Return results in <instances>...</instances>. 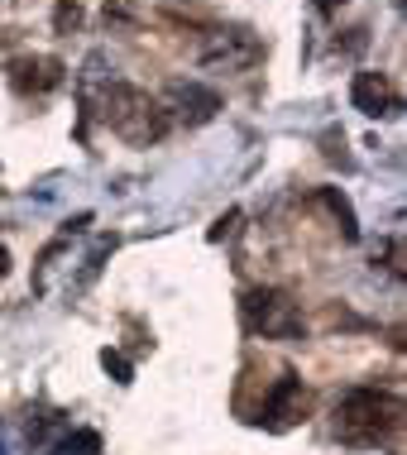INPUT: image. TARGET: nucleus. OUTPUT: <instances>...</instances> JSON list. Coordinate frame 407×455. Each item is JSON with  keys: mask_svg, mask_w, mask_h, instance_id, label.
<instances>
[{"mask_svg": "<svg viewBox=\"0 0 407 455\" xmlns=\"http://www.w3.org/2000/svg\"><path fill=\"white\" fill-rule=\"evenodd\" d=\"M116 244H120V235H101L96 240V250L86 254V268H82V278H77V288H86V283H92L96 274H101V264L110 259V254H116Z\"/></svg>", "mask_w": 407, "mask_h": 455, "instance_id": "11", "label": "nucleus"}, {"mask_svg": "<svg viewBox=\"0 0 407 455\" xmlns=\"http://www.w3.org/2000/svg\"><path fill=\"white\" fill-rule=\"evenodd\" d=\"M322 154H326V164L340 168V173H355V158H350V149H345V130L331 125V130L322 134Z\"/></svg>", "mask_w": 407, "mask_h": 455, "instance_id": "10", "label": "nucleus"}, {"mask_svg": "<svg viewBox=\"0 0 407 455\" xmlns=\"http://www.w3.org/2000/svg\"><path fill=\"white\" fill-rule=\"evenodd\" d=\"M340 5H345V0H316V10H322V15H336Z\"/></svg>", "mask_w": 407, "mask_h": 455, "instance_id": "16", "label": "nucleus"}, {"mask_svg": "<svg viewBox=\"0 0 407 455\" xmlns=\"http://www.w3.org/2000/svg\"><path fill=\"white\" fill-rule=\"evenodd\" d=\"M63 455H101V436L96 432H72L63 441Z\"/></svg>", "mask_w": 407, "mask_h": 455, "instance_id": "14", "label": "nucleus"}, {"mask_svg": "<svg viewBox=\"0 0 407 455\" xmlns=\"http://www.w3.org/2000/svg\"><path fill=\"white\" fill-rule=\"evenodd\" d=\"M82 24V5L77 0H58V10H53V29L58 34H72Z\"/></svg>", "mask_w": 407, "mask_h": 455, "instance_id": "13", "label": "nucleus"}, {"mask_svg": "<svg viewBox=\"0 0 407 455\" xmlns=\"http://www.w3.org/2000/svg\"><path fill=\"white\" fill-rule=\"evenodd\" d=\"M322 206L336 216L340 240H360V220H355V206H350V196H345L340 188H322Z\"/></svg>", "mask_w": 407, "mask_h": 455, "instance_id": "9", "label": "nucleus"}, {"mask_svg": "<svg viewBox=\"0 0 407 455\" xmlns=\"http://www.w3.org/2000/svg\"><path fill=\"white\" fill-rule=\"evenodd\" d=\"M259 53H264V48H259V39H254V34H244V29H220V34H216V48L206 53V63L250 68Z\"/></svg>", "mask_w": 407, "mask_h": 455, "instance_id": "8", "label": "nucleus"}, {"mask_svg": "<svg viewBox=\"0 0 407 455\" xmlns=\"http://www.w3.org/2000/svg\"><path fill=\"white\" fill-rule=\"evenodd\" d=\"M302 417H307V388H302V379L292 374V369H283L274 384L264 388V403H259L254 422L274 427V432H288V427L302 422Z\"/></svg>", "mask_w": 407, "mask_h": 455, "instance_id": "4", "label": "nucleus"}, {"mask_svg": "<svg viewBox=\"0 0 407 455\" xmlns=\"http://www.w3.org/2000/svg\"><path fill=\"white\" fill-rule=\"evenodd\" d=\"M240 312H244V326H250L254 336H268V340L302 336L298 302H292L288 292H278V288H250V292H244V302H240Z\"/></svg>", "mask_w": 407, "mask_h": 455, "instance_id": "3", "label": "nucleus"}, {"mask_svg": "<svg viewBox=\"0 0 407 455\" xmlns=\"http://www.w3.org/2000/svg\"><path fill=\"white\" fill-rule=\"evenodd\" d=\"M168 101L178 106V116L188 120V125H206V120H216V110H220V92L202 87V82H172Z\"/></svg>", "mask_w": 407, "mask_h": 455, "instance_id": "7", "label": "nucleus"}, {"mask_svg": "<svg viewBox=\"0 0 407 455\" xmlns=\"http://www.w3.org/2000/svg\"><path fill=\"white\" fill-rule=\"evenodd\" d=\"M106 120H110V130L120 134V140H130V144H154V140H164V130H168V116H164V106L154 101L149 92H140V87H110L106 92Z\"/></svg>", "mask_w": 407, "mask_h": 455, "instance_id": "2", "label": "nucleus"}, {"mask_svg": "<svg viewBox=\"0 0 407 455\" xmlns=\"http://www.w3.org/2000/svg\"><path fill=\"white\" fill-rule=\"evenodd\" d=\"M235 220H240V212H226V216H220L216 226H211V240H226L230 230H235Z\"/></svg>", "mask_w": 407, "mask_h": 455, "instance_id": "15", "label": "nucleus"}, {"mask_svg": "<svg viewBox=\"0 0 407 455\" xmlns=\"http://www.w3.org/2000/svg\"><path fill=\"white\" fill-rule=\"evenodd\" d=\"M5 274H10V250L0 244V278H5Z\"/></svg>", "mask_w": 407, "mask_h": 455, "instance_id": "17", "label": "nucleus"}, {"mask_svg": "<svg viewBox=\"0 0 407 455\" xmlns=\"http://www.w3.org/2000/svg\"><path fill=\"white\" fill-rule=\"evenodd\" d=\"M0 455H5V451H0Z\"/></svg>", "mask_w": 407, "mask_h": 455, "instance_id": "18", "label": "nucleus"}, {"mask_svg": "<svg viewBox=\"0 0 407 455\" xmlns=\"http://www.w3.org/2000/svg\"><path fill=\"white\" fill-rule=\"evenodd\" d=\"M101 369H106L110 379H116V384H134V364H130L116 346H106V350H101Z\"/></svg>", "mask_w": 407, "mask_h": 455, "instance_id": "12", "label": "nucleus"}, {"mask_svg": "<svg viewBox=\"0 0 407 455\" xmlns=\"http://www.w3.org/2000/svg\"><path fill=\"white\" fill-rule=\"evenodd\" d=\"M63 63L58 58H48V53H24L15 58V63L5 68V82L15 87L20 96H44V92H53L58 82H63Z\"/></svg>", "mask_w": 407, "mask_h": 455, "instance_id": "5", "label": "nucleus"}, {"mask_svg": "<svg viewBox=\"0 0 407 455\" xmlns=\"http://www.w3.org/2000/svg\"><path fill=\"white\" fill-rule=\"evenodd\" d=\"M350 101H355V110H364L369 120H384V116L398 110V96H393V82L384 77V72H355Z\"/></svg>", "mask_w": 407, "mask_h": 455, "instance_id": "6", "label": "nucleus"}, {"mask_svg": "<svg viewBox=\"0 0 407 455\" xmlns=\"http://www.w3.org/2000/svg\"><path fill=\"white\" fill-rule=\"evenodd\" d=\"M403 427V398L384 388H350L336 403V432L345 446H379Z\"/></svg>", "mask_w": 407, "mask_h": 455, "instance_id": "1", "label": "nucleus"}]
</instances>
